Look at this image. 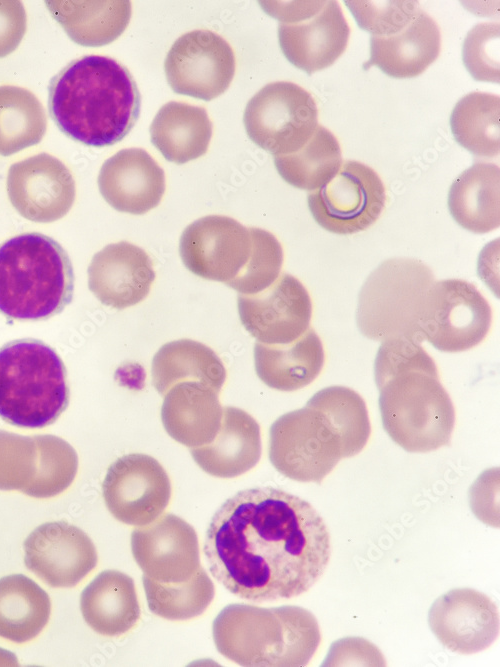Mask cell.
Masks as SVG:
<instances>
[{"label":"cell","mask_w":500,"mask_h":667,"mask_svg":"<svg viewBox=\"0 0 500 667\" xmlns=\"http://www.w3.org/2000/svg\"><path fill=\"white\" fill-rule=\"evenodd\" d=\"M492 322L488 301L470 282L446 279L433 282L419 318L422 340L442 352H462L480 344Z\"/></svg>","instance_id":"30bf717a"},{"label":"cell","mask_w":500,"mask_h":667,"mask_svg":"<svg viewBox=\"0 0 500 667\" xmlns=\"http://www.w3.org/2000/svg\"><path fill=\"white\" fill-rule=\"evenodd\" d=\"M26 567L55 588H71L97 564L96 548L88 535L66 521L46 522L24 544Z\"/></svg>","instance_id":"e0dca14e"},{"label":"cell","mask_w":500,"mask_h":667,"mask_svg":"<svg viewBox=\"0 0 500 667\" xmlns=\"http://www.w3.org/2000/svg\"><path fill=\"white\" fill-rule=\"evenodd\" d=\"M38 466L35 436L0 430V490H19L26 494L37 476Z\"/></svg>","instance_id":"ab89813d"},{"label":"cell","mask_w":500,"mask_h":667,"mask_svg":"<svg viewBox=\"0 0 500 667\" xmlns=\"http://www.w3.org/2000/svg\"><path fill=\"white\" fill-rule=\"evenodd\" d=\"M39 450L37 476L26 493L35 498H49L65 491L74 481L78 456L65 440L54 435L35 436Z\"/></svg>","instance_id":"74e56055"},{"label":"cell","mask_w":500,"mask_h":667,"mask_svg":"<svg viewBox=\"0 0 500 667\" xmlns=\"http://www.w3.org/2000/svg\"><path fill=\"white\" fill-rule=\"evenodd\" d=\"M430 629L447 649L473 654L488 648L499 635V612L485 594L470 588L453 589L432 604Z\"/></svg>","instance_id":"d6986e66"},{"label":"cell","mask_w":500,"mask_h":667,"mask_svg":"<svg viewBox=\"0 0 500 667\" xmlns=\"http://www.w3.org/2000/svg\"><path fill=\"white\" fill-rule=\"evenodd\" d=\"M280 176L293 187L314 191L328 183L342 165L337 138L318 125L310 140L298 151L274 158Z\"/></svg>","instance_id":"d6a6232c"},{"label":"cell","mask_w":500,"mask_h":667,"mask_svg":"<svg viewBox=\"0 0 500 667\" xmlns=\"http://www.w3.org/2000/svg\"><path fill=\"white\" fill-rule=\"evenodd\" d=\"M252 238L250 258L239 274L227 286L239 294H255L269 287L278 277L284 261L281 243L267 230L249 228Z\"/></svg>","instance_id":"f35d334b"},{"label":"cell","mask_w":500,"mask_h":667,"mask_svg":"<svg viewBox=\"0 0 500 667\" xmlns=\"http://www.w3.org/2000/svg\"><path fill=\"white\" fill-rule=\"evenodd\" d=\"M374 377L383 427L396 444L411 453L450 444L455 409L420 342L405 337L382 341Z\"/></svg>","instance_id":"7a4b0ae2"},{"label":"cell","mask_w":500,"mask_h":667,"mask_svg":"<svg viewBox=\"0 0 500 667\" xmlns=\"http://www.w3.org/2000/svg\"><path fill=\"white\" fill-rule=\"evenodd\" d=\"M204 554L232 594L261 603L308 591L330 556L329 531L307 501L272 487L245 489L212 517Z\"/></svg>","instance_id":"6da1fadb"},{"label":"cell","mask_w":500,"mask_h":667,"mask_svg":"<svg viewBox=\"0 0 500 667\" xmlns=\"http://www.w3.org/2000/svg\"><path fill=\"white\" fill-rule=\"evenodd\" d=\"M350 28L337 1H326L314 16L279 23L278 40L288 61L307 74L331 66L346 50Z\"/></svg>","instance_id":"7402d4cb"},{"label":"cell","mask_w":500,"mask_h":667,"mask_svg":"<svg viewBox=\"0 0 500 667\" xmlns=\"http://www.w3.org/2000/svg\"><path fill=\"white\" fill-rule=\"evenodd\" d=\"M498 22L476 24L463 42V63L477 81L499 83Z\"/></svg>","instance_id":"b9f144b4"},{"label":"cell","mask_w":500,"mask_h":667,"mask_svg":"<svg viewBox=\"0 0 500 667\" xmlns=\"http://www.w3.org/2000/svg\"><path fill=\"white\" fill-rule=\"evenodd\" d=\"M358 26L372 36L403 30L421 10L417 1H345Z\"/></svg>","instance_id":"60d3db41"},{"label":"cell","mask_w":500,"mask_h":667,"mask_svg":"<svg viewBox=\"0 0 500 667\" xmlns=\"http://www.w3.org/2000/svg\"><path fill=\"white\" fill-rule=\"evenodd\" d=\"M238 313L244 328L263 344H288L310 326L312 301L305 286L284 273L255 294H239Z\"/></svg>","instance_id":"9a60e30c"},{"label":"cell","mask_w":500,"mask_h":667,"mask_svg":"<svg viewBox=\"0 0 500 667\" xmlns=\"http://www.w3.org/2000/svg\"><path fill=\"white\" fill-rule=\"evenodd\" d=\"M342 458L339 436L310 406L285 413L270 427L269 459L287 478L320 483Z\"/></svg>","instance_id":"ba28073f"},{"label":"cell","mask_w":500,"mask_h":667,"mask_svg":"<svg viewBox=\"0 0 500 667\" xmlns=\"http://www.w3.org/2000/svg\"><path fill=\"white\" fill-rule=\"evenodd\" d=\"M131 550L144 575L162 583L187 581L201 567L194 528L171 513L134 529Z\"/></svg>","instance_id":"ac0fdd59"},{"label":"cell","mask_w":500,"mask_h":667,"mask_svg":"<svg viewBox=\"0 0 500 667\" xmlns=\"http://www.w3.org/2000/svg\"><path fill=\"white\" fill-rule=\"evenodd\" d=\"M51 612L48 594L23 574L0 578V637L24 643L46 626Z\"/></svg>","instance_id":"1f68e13d"},{"label":"cell","mask_w":500,"mask_h":667,"mask_svg":"<svg viewBox=\"0 0 500 667\" xmlns=\"http://www.w3.org/2000/svg\"><path fill=\"white\" fill-rule=\"evenodd\" d=\"M448 208L464 229L481 234L500 225V169L497 164L477 162L452 183Z\"/></svg>","instance_id":"83f0119b"},{"label":"cell","mask_w":500,"mask_h":667,"mask_svg":"<svg viewBox=\"0 0 500 667\" xmlns=\"http://www.w3.org/2000/svg\"><path fill=\"white\" fill-rule=\"evenodd\" d=\"M6 188L16 211L37 223H50L64 217L76 196L71 171L48 153L13 163L8 170Z\"/></svg>","instance_id":"2e32d148"},{"label":"cell","mask_w":500,"mask_h":667,"mask_svg":"<svg viewBox=\"0 0 500 667\" xmlns=\"http://www.w3.org/2000/svg\"><path fill=\"white\" fill-rule=\"evenodd\" d=\"M500 97L472 92L453 108L450 126L455 140L478 157L498 156L500 150Z\"/></svg>","instance_id":"836d02e7"},{"label":"cell","mask_w":500,"mask_h":667,"mask_svg":"<svg viewBox=\"0 0 500 667\" xmlns=\"http://www.w3.org/2000/svg\"><path fill=\"white\" fill-rule=\"evenodd\" d=\"M143 586L151 612L168 620H188L201 615L214 598V585L200 567L187 581L162 583L143 575Z\"/></svg>","instance_id":"8d00e7d4"},{"label":"cell","mask_w":500,"mask_h":667,"mask_svg":"<svg viewBox=\"0 0 500 667\" xmlns=\"http://www.w3.org/2000/svg\"><path fill=\"white\" fill-rule=\"evenodd\" d=\"M154 280L150 256L126 241L105 246L88 267L90 291L102 304L118 310L143 301Z\"/></svg>","instance_id":"ffe728a7"},{"label":"cell","mask_w":500,"mask_h":667,"mask_svg":"<svg viewBox=\"0 0 500 667\" xmlns=\"http://www.w3.org/2000/svg\"><path fill=\"white\" fill-rule=\"evenodd\" d=\"M385 187L371 167L345 161L324 186L308 194V206L315 221L335 234L366 230L381 215Z\"/></svg>","instance_id":"8fae6325"},{"label":"cell","mask_w":500,"mask_h":667,"mask_svg":"<svg viewBox=\"0 0 500 667\" xmlns=\"http://www.w3.org/2000/svg\"><path fill=\"white\" fill-rule=\"evenodd\" d=\"M17 658L8 651L0 649V665L15 666L18 665Z\"/></svg>","instance_id":"bcb514c9"},{"label":"cell","mask_w":500,"mask_h":667,"mask_svg":"<svg viewBox=\"0 0 500 667\" xmlns=\"http://www.w3.org/2000/svg\"><path fill=\"white\" fill-rule=\"evenodd\" d=\"M141 97L126 67L101 55L68 63L51 79L48 108L53 121L69 138L104 147L122 140L140 113Z\"/></svg>","instance_id":"3957f363"},{"label":"cell","mask_w":500,"mask_h":667,"mask_svg":"<svg viewBox=\"0 0 500 667\" xmlns=\"http://www.w3.org/2000/svg\"><path fill=\"white\" fill-rule=\"evenodd\" d=\"M80 608L86 623L97 633L117 637L130 631L140 619V605L133 579L117 570H105L83 590Z\"/></svg>","instance_id":"4316f807"},{"label":"cell","mask_w":500,"mask_h":667,"mask_svg":"<svg viewBox=\"0 0 500 667\" xmlns=\"http://www.w3.org/2000/svg\"><path fill=\"white\" fill-rule=\"evenodd\" d=\"M433 282L432 271L419 260L382 262L359 293L356 322L360 332L372 340L405 337L421 343L419 318Z\"/></svg>","instance_id":"52a82bcc"},{"label":"cell","mask_w":500,"mask_h":667,"mask_svg":"<svg viewBox=\"0 0 500 667\" xmlns=\"http://www.w3.org/2000/svg\"><path fill=\"white\" fill-rule=\"evenodd\" d=\"M171 482L153 457L132 453L114 461L102 484L109 512L119 521L144 526L157 519L171 498Z\"/></svg>","instance_id":"4fadbf2b"},{"label":"cell","mask_w":500,"mask_h":667,"mask_svg":"<svg viewBox=\"0 0 500 667\" xmlns=\"http://www.w3.org/2000/svg\"><path fill=\"white\" fill-rule=\"evenodd\" d=\"M52 17L72 41L81 46H103L116 40L131 18V2L49 0Z\"/></svg>","instance_id":"4dcf8cb0"},{"label":"cell","mask_w":500,"mask_h":667,"mask_svg":"<svg viewBox=\"0 0 500 667\" xmlns=\"http://www.w3.org/2000/svg\"><path fill=\"white\" fill-rule=\"evenodd\" d=\"M440 48V29L421 9L400 32L371 36L367 65H375L394 78H412L423 73L437 59Z\"/></svg>","instance_id":"d4e9b609"},{"label":"cell","mask_w":500,"mask_h":667,"mask_svg":"<svg viewBox=\"0 0 500 667\" xmlns=\"http://www.w3.org/2000/svg\"><path fill=\"white\" fill-rule=\"evenodd\" d=\"M261 4L263 9L280 23H291L314 16L325 6L326 1H281L261 2Z\"/></svg>","instance_id":"f6af8a7d"},{"label":"cell","mask_w":500,"mask_h":667,"mask_svg":"<svg viewBox=\"0 0 500 667\" xmlns=\"http://www.w3.org/2000/svg\"><path fill=\"white\" fill-rule=\"evenodd\" d=\"M98 187L117 211L141 215L160 203L166 188L165 173L144 149H122L102 164Z\"/></svg>","instance_id":"44dd1931"},{"label":"cell","mask_w":500,"mask_h":667,"mask_svg":"<svg viewBox=\"0 0 500 667\" xmlns=\"http://www.w3.org/2000/svg\"><path fill=\"white\" fill-rule=\"evenodd\" d=\"M212 632L223 656L250 667L305 666L321 639L314 615L292 605H228L214 619Z\"/></svg>","instance_id":"277c9868"},{"label":"cell","mask_w":500,"mask_h":667,"mask_svg":"<svg viewBox=\"0 0 500 667\" xmlns=\"http://www.w3.org/2000/svg\"><path fill=\"white\" fill-rule=\"evenodd\" d=\"M74 271L64 248L38 232L0 244V313L13 320H46L72 301Z\"/></svg>","instance_id":"5b68a950"},{"label":"cell","mask_w":500,"mask_h":667,"mask_svg":"<svg viewBox=\"0 0 500 667\" xmlns=\"http://www.w3.org/2000/svg\"><path fill=\"white\" fill-rule=\"evenodd\" d=\"M46 128L43 105L31 91L0 86V155L9 156L38 144Z\"/></svg>","instance_id":"e575fe53"},{"label":"cell","mask_w":500,"mask_h":667,"mask_svg":"<svg viewBox=\"0 0 500 667\" xmlns=\"http://www.w3.org/2000/svg\"><path fill=\"white\" fill-rule=\"evenodd\" d=\"M150 135L153 145L166 160L184 164L207 152L212 123L205 108L170 101L154 117Z\"/></svg>","instance_id":"f1b7e54d"},{"label":"cell","mask_w":500,"mask_h":667,"mask_svg":"<svg viewBox=\"0 0 500 667\" xmlns=\"http://www.w3.org/2000/svg\"><path fill=\"white\" fill-rule=\"evenodd\" d=\"M65 365L44 342L18 339L0 348V417L21 428L54 423L69 403Z\"/></svg>","instance_id":"8992f818"},{"label":"cell","mask_w":500,"mask_h":667,"mask_svg":"<svg viewBox=\"0 0 500 667\" xmlns=\"http://www.w3.org/2000/svg\"><path fill=\"white\" fill-rule=\"evenodd\" d=\"M23 4L16 0H0V58L19 46L27 26Z\"/></svg>","instance_id":"ee69618b"},{"label":"cell","mask_w":500,"mask_h":667,"mask_svg":"<svg viewBox=\"0 0 500 667\" xmlns=\"http://www.w3.org/2000/svg\"><path fill=\"white\" fill-rule=\"evenodd\" d=\"M320 411L339 436L344 458L360 453L371 434L366 403L355 390L345 386H329L316 392L307 402Z\"/></svg>","instance_id":"d590c367"},{"label":"cell","mask_w":500,"mask_h":667,"mask_svg":"<svg viewBox=\"0 0 500 667\" xmlns=\"http://www.w3.org/2000/svg\"><path fill=\"white\" fill-rule=\"evenodd\" d=\"M252 251L249 228L222 215H209L189 224L180 237L179 253L185 267L206 280L233 281Z\"/></svg>","instance_id":"5bb4252c"},{"label":"cell","mask_w":500,"mask_h":667,"mask_svg":"<svg viewBox=\"0 0 500 667\" xmlns=\"http://www.w3.org/2000/svg\"><path fill=\"white\" fill-rule=\"evenodd\" d=\"M257 376L270 388L295 391L311 384L325 363L324 347L317 333L309 328L288 344L254 345Z\"/></svg>","instance_id":"484cf974"},{"label":"cell","mask_w":500,"mask_h":667,"mask_svg":"<svg viewBox=\"0 0 500 667\" xmlns=\"http://www.w3.org/2000/svg\"><path fill=\"white\" fill-rule=\"evenodd\" d=\"M219 393L201 383H178L164 395L161 419L166 432L178 443L196 448L210 443L218 433L223 408Z\"/></svg>","instance_id":"cb8c5ba5"},{"label":"cell","mask_w":500,"mask_h":667,"mask_svg":"<svg viewBox=\"0 0 500 667\" xmlns=\"http://www.w3.org/2000/svg\"><path fill=\"white\" fill-rule=\"evenodd\" d=\"M152 383L157 392H166L178 383H201L220 393L227 377L220 357L207 345L179 339L160 347L152 359Z\"/></svg>","instance_id":"f546056e"},{"label":"cell","mask_w":500,"mask_h":667,"mask_svg":"<svg viewBox=\"0 0 500 667\" xmlns=\"http://www.w3.org/2000/svg\"><path fill=\"white\" fill-rule=\"evenodd\" d=\"M262 452L260 426L246 411L225 407L220 429L214 439L190 453L206 473L219 478H234L252 469Z\"/></svg>","instance_id":"603a6c76"},{"label":"cell","mask_w":500,"mask_h":667,"mask_svg":"<svg viewBox=\"0 0 500 667\" xmlns=\"http://www.w3.org/2000/svg\"><path fill=\"white\" fill-rule=\"evenodd\" d=\"M243 122L249 138L274 156L298 151L318 126V109L301 86L276 81L261 88L247 103Z\"/></svg>","instance_id":"9c48e42d"},{"label":"cell","mask_w":500,"mask_h":667,"mask_svg":"<svg viewBox=\"0 0 500 667\" xmlns=\"http://www.w3.org/2000/svg\"><path fill=\"white\" fill-rule=\"evenodd\" d=\"M323 666L365 665L383 666L385 660L380 651L363 638L348 637L331 645Z\"/></svg>","instance_id":"7bdbcfd3"},{"label":"cell","mask_w":500,"mask_h":667,"mask_svg":"<svg viewBox=\"0 0 500 667\" xmlns=\"http://www.w3.org/2000/svg\"><path fill=\"white\" fill-rule=\"evenodd\" d=\"M235 67V55L229 43L205 29L181 35L164 62L166 78L174 92L206 101L226 91Z\"/></svg>","instance_id":"7c38bea8"}]
</instances>
